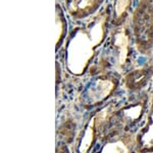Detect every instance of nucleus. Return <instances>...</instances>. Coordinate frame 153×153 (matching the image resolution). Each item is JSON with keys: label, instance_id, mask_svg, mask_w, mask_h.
<instances>
[{"label": "nucleus", "instance_id": "nucleus-1", "mask_svg": "<svg viewBox=\"0 0 153 153\" xmlns=\"http://www.w3.org/2000/svg\"><path fill=\"white\" fill-rule=\"evenodd\" d=\"M107 14H97L85 28L78 29L68 47V69L75 74H81L93 57L94 49L102 42L105 36Z\"/></svg>", "mask_w": 153, "mask_h": 153}, {"label": "nucleus", "instance_id": "nucleus-2", "mask_svg": "<svg viewBox=\"0 0 153 153\" xmlns=\"http://www.w3.org/2000/svg\"><path fill=\"white\" fill-rule=\"evenodd\" d=\"M136 43L140 51H146L153 45V1L141 0L132 17Z\"/></svg>", "mask_w": 153, "mask_h": 153}, {"label": "nucleus", "instance_id": "nucleus-3", "mask_svg": "<svg viewBox=\"0 0 153 153\" xmlns=\"http://www.w3.org/2000/svg\"><path fill=\"white\" fill-rule=\"evenodd\" d=\"M103 0H65L68 12L74 19H84L99 8Z\"/></svg>", "mask_w": 153, "mask_h": 153}, {"label": "nucleus", "instance_id": "nucleus-4", "mask_svg": "<svg viewBox=\"0 0 153 153\" xmlns=\"http://www.w3.org/2000/svg\"><path fill=\"white\" fill-rule=\"evenodd\" d=\"M114 46L118 54V65L123 66L127 60L128 47H129V37L126 29H120L114 35Z\"/></svg>", "mask_w": 153, "mask_h": 153}, {"label": "nucleus", "instance_id": "nucleus-5", "mask_svg": "<svg viewBox=\"0 0 153 153\" xmlns=\"http://www.w3.org/2000/svg\"><path fill=\"white\" fill-rule=\"evenodd\" d=\"M56 28H57V40H56V45H59V43L61 42L63 36L65 33V29H66V23H65V19L62 14L61 8L58 5L56 6Z\"/></svg>", "mask_w": 153, "mask_h": 153}, {"label": "nucleus", "instance_id": "nucleus-6", "mask_svg": "<svg viewBox=\"0 0 153 153\" xmlns=\"http://www.w3.org/2000/svg\"><path fill=\"white\" fill-rule=\"evenodd\" d=\"M132 0H115V16L117 19H123L130 8Z\"/></svg>", "mask_w": 153, "mask_h": 153}]
</instances>
